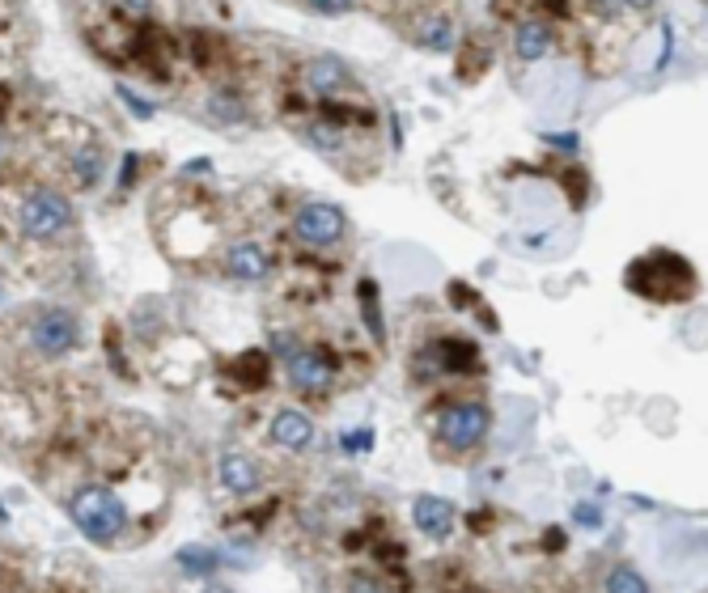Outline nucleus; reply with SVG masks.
Segmentation results:
<instances>
[{
  "mask_svg": "<svg viewBox=\"0 0 708 593\" xmlns=\"http://www.w3.org/2000/svg\"><path fill=\"white\" fill-rule=\"evenodd\" d=\"M272 441L285 445V449H306L314 441V424L310 416H302V411H280V416L272 420Z\"/></svg>",
  "mask_w": 708,
  "mask_h": 593,
  "instance_id": "10",
  "label": "nucleus"
},
{
  "mask_svg": "<svg viewBox=\"0 0 708 593\" xmlns=\"http://www.w3.org/2000/svg\"><path fill=\"white\" fill-rule=\"evenodd\" d=\"M357 0H310V9H318V13H327V17H335V13H348Z\"/></svg>",
  "mask_w": 708,
  "mask_h": 593,
  "instance_id": "19",
  "label": "nucleus"
},
{
  "mask_svg": "<svg viewBox=\"0 0 708 593\" xmlns=\"http://www.w3.org/2000/svg\"><path fill=\"white\" fill-rule=\"evenodd\" d=\"M624 5H632V9H649L653 0H624Z\"/></svg>",
  "mask_w": 708,
  "mask_h": 593,
  "instance_id": "24",
  "label": "nucleus"
},
{
  "mask_svg": "<svg viewBox=\"0 0 708 593\" xmlns=\"http://www.w3.org/2000/svg\"><path fill=\"white\" fill-rule=\"evenodd\" d=\"M94 166H98V157H94V153H81V157H77V170H81V183H94Z\"/></svg>",
  "mask_w": 708,
  "mask_h": 593,
  "instance_id": "21",
  "label": "nucleus"
},
{
  "mask_svg": "<svg viewBox=\"0 0 708 593\" xmlns=\"http://www.w3.org/2000/svg\"><path fill=\"white\" fill-rule=\"evenodd\" d=\"M488 424H492V416H488L484 403H458V407H450L446 416H441L437 437L446 441L450 449H471V445H480L488 437Z\"/></svg>",
  "mask_w": 708,
  "mask_h": 593,
  "instance_id": "4",
  "label": "nucleus"
},
{
  "mask_svg": "<svg viewBox=\"0 0 708 593\" xmlns=\"http://www.w3.org/2000/svg\"><path fill=\"white\" fill-rule=\"evenodd\" d=\"M289 382H293V390H302V394H323L331 382H335V369H331V361L318 348H297V352H289Z\"/></svg>",
  "mask_w": 708,
  "mask_h": 593,
  "instance_id": "6",
  "label": "nucleus"
},
{
  "mask_svg": "<svg viewBox=\"0 0 708 593\" xmlns=\"http://www.w3.org/2000/svg\"><path fill=\"white\" fill-rule=\"evenodd\" d=\"M306 81H310V89L314 94H335V89H344L348 85V68L340 64V60H314L310 68H306Z\"/></svg>",
  "mask_w": 708,
  "mask_h": 593,
  "instance_id": "12",
  "label": "nucleus"
},
{
  "mask_svg": "<svg viewBox=\"0 0 708 593\" xmlns=\"http://www.w3.org/2000/svg\"><path fill=\"white\" fill-rule=\"evenodd\" d=\"M361 310H365V327L374 339H382V314H378V297H374V280H361Z\"/></svg>",
  "mask_w": 708,
  "mask_h": 593,
  "instance_id": "14",
  "label": "nucleus"
},
{
  "mask_svg": "<svg viewBox=\"0 0 708 593\" xmlns=\"http://www.w3.org/2000/svg\"><path fill=\"white\" fill-rule=\"evenodd\" d=\"M119 5L128 9V13H149V5H153V0H119Z\"/></svg>",
  "mask_w": 708,
  "mask_h": 593,
  "instance_id": "23",
  "label": "nucleus"
},
{
  "mask_svg": "<svg viewBox=\"0 0 708 593\" xmlns=\"http://www.w3.org/2000/svg\"><path fill=\"white\" fill-rule=\"evenodd\" d=\"M607 589H611V593H615V589H619V593H645L649 581H645L636 568H615L611 577H607Z\"/></svg>",
  "mask_w": 708,
  "mask_h": 593,
  "instance_id": "15",
  "label": "nucleus"
},
{
  "mask_svg": "<svg viewBox=\"0 0 708 593\" xmlns=\"http://www.w3.org/2000/svg\"><path fill=\"white\" fill-rule=\"evenodd\" d=\"M174 560H179V568L187 572V577H208V572L217 568V555H212L208 547H183Z\"/></svg>",
  "mask_w": 708,
  "mask_h": 593,
  "instance_id": "13",
  "label": "nucleus"
},
{
  "mask_svg": "<svg viewBox=\"0 0 708 593\" xmlns=\"http://www.w3.org/2000/svg\"><path fill=\"white\" fill-rule=\"evenodd\" d=\"M573 521H577V526H586V530H598V526H603V513H598V505L586 500V505L573 509Z\"/></svg>",
  "mask_w": 708,
  "mask_h": 593,
  "instance_id": "18",
  "label": "nucleus"
},
{
  "mask_svg": "<svg viewBox=\"0 0 708 593\" xmlns=\"http://www.w3.org/2000/svg\"><path fill=\"white\" fill-rule=\"evenodd\" d=\"M344 449H365L369 445V433H352V437H340Z\"/></svg>",
  "mask_w": 708,
  "mask_h": 593,
  "instance_id": "22",
  "label": "nucleus"
},
{
  "mask_svg": "<svg viewBox=\"0 0 708 593\" xmlns=\"http://www.w3.org/2000/svg\"><path fill=\"white\" fill-rule=\"evenodd\" d=\"M547 47H552V30L543 22H522L518 34H513V51H518V60H543Z\"/></svg>",
  "mask_w": 708,
  "mask_h": 593,
  "instance_id": "11",
  "label": "nucleus"
},
{
  "mask_svg": "<svg viewBox=\"0 0 708 593\" xmlns=\"http://www.w3.org/2000/svg\"><path fill=\"white\" fill-rule=\"evenodd\" d=\"M344 229H348L344 212L335 204H323V200L302 204V208H297V217H293V233L306 246H335L344 238Z\"/></svg>",
  "mask_w": 708,
  "mask_h": 593,
  "instance_id": "5",
  "label": "nucleus"
},
{
  "mask_svg": "<svg viewBox=\"0 0 708 593\" xmlns=\"http://www.w3.org/2000/svg\"><path fill=\"white\" fill-rule=\"evenodd\" d=\"M17 225H22L26 238L34 242H47V238H56V233H64L68 225H73V204L64 200L60 191H30L22 208H17Z\"/></svg>",
  "mask_w": 708,
  "mask_h": 593,
  "instance_id": "2",
  "label": "nucleus"
},
{
  "mask_svg": "<svg viewBox=\"0 0 708 593\" xmlns=\"http://www.w3.org/2000/svg\"><path fill=\"white\" fill-rule=\"evenodd\" d=\"M225 272L234 276V280H246V284H255L272 272L268 267V255L255 246V242H234L229 246V255H225Z\"/></svg>",
  "mask_w": 708,
  "mask_h": 593,
  "instance_id": "8",
  "label": "nucleus"
},
{
  "mask_svg": "<svg viewBox=\"0 0 708 593\" xmlns=\"http://www.w3.org/2000/svg\"><path fill=\"white\" fill-rule=\"evenodd\" d=\"M68 513H73V526L90 538V543H115V538L128 530V509H123V500L115 492L106 488H81L73 496V505H68Z\"/></svg>",
  "mask_w": 708,
  "mask_h": 593,
  "instance_id": "1",
  "label": "nucleus"
},
{
  "mask_svg": "<svg viewBox=\"0 0 708 593\" xmlns=\"http://www.w3.org/2000/svg\"><path fill=\"white\" fill-rule=\"evenodd\" d=\"M429 51H450L454 47V26L446 22V17H437V22H429V30H424V39H420Z\"/></svg>",
  "mask_w": 708,
  "mask_h": 593,
  "instance_id": "16",
  "label": "nucleus"
},
{
  "mask_svg": "<svg viewBox=\"0 0 708 593\" xmlns=\"http://www.w3.org/2000/svg\"><path fill=\"white\" fill-rule=\"evenodd\" d=\"M306 136L314 140L318 149H335V136H340V132H331V128H323V123H314V128H310Z\"/></svg>",
  "mask_w": 708,
  "mask_h": 593,
  "instance_id": "20",
  "label": "nucleus"
},
{
  "mask_svg": "<svg viewBox=\"0 0 708 593\" xmlns=\"http://www.w3.org/2000/svg\"><path fill=\"white\" fill-rule=\"evenodd\" d=\"M115 94H119L123 102H128V111H132L136 119H153V106H149L145 98H136V94H132V89H128V85H119V89H115Z\"/></svg>",
  "mask_w": 708,
  "mask_h": 593,
  "instance_id": "17",
  "label": "nucleus"
},
{
  "mask_svg": "<svg viewBox=\"0 0 708 593\" xmlns=\"http://www.w3.org/2000/svg\"><path fill=\"white\" fill-rule=\"evenodd\" d=\"M412 521H416V530L420 534H429L437 538V543H446V538L454 534V505L446 496H416V505H412Z\"/></svg>",
  "mask_w": 708,
  "mask_h": 593,
  "instance_id": "7",
  "label": "nucleus"
},
{
  "mask_svg": "<svg viewBox=\"0 0 708 593\" xmlns=\"http://www.w3.org/2000/svg\"><path fill=\"white\" fill-rule=\"evenodd\" d=\"M221 483L234 496H251L259 492V483H263V471H259V462L255 458H246V454H225L221 458Z\"/></svg>",
  "mask_w": 708,
  "mask_h": 593,
  "instance_id": "9",
  "label": "nucleus"
},
{
  "mask_svg": "<svg viewBox=\"0 0 708 593\" xmlns=\"http://www.w3.org/2000/svg\"><path fill=\"white\" fill-rule=\"evenodd\" d=\"M77 339H81V322H77V314L60 310V305H51V310H43L39 318L30 322V344H34V352H39V356L73 352Z\"/></svg>",
  "mask_w": 708,
  "mask_h": 593,
  "instance_id": "3",
  "label": "nucleus"
}]
</instances>
